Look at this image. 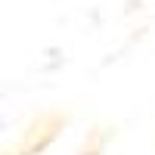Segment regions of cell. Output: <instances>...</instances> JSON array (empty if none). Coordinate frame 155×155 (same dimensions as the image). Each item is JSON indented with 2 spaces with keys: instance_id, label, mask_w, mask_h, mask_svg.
Here are the masks:
<instances>
[{
  "instance_id": "6da1fadb",
  "label": "cell",
  "mask_w": 155,
  "mask_h": 155,
  "mask_svg": "<svg viewBox=\"0 0 155 155\" xmlns=\"http://www.w3.org/2000/svg\"><path fill=\"white\" fill-rule=\"evenodd\" d=\"M65 124H68V112H62V109L41 112L28 124V130L22 134L16 155H41V152H47L50 146L56 143V137L65 130Z\"/></svg>"
},
{
  "instance_id": "7a4b0ae2",
  "label": "cell",
  "mask_w": 155,
  "mask_h": 155,
  "mask_svg": "<svg viewBox=\"0 0 155 155\" xmlns=\"http://www.w3.org/2000/svg\"><path fill=\"white\" fill-rule=\"evenodd\" d=\"M112 137H115V130H109V127H90L78 155H102V149H106V143Z\"/></svg>"
}]
</instances>
